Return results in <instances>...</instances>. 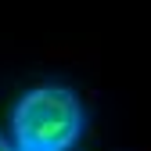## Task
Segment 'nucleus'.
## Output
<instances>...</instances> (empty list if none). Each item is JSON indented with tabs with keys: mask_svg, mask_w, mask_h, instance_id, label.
Returning <instances> with one entry per match:
<instances>
[{
	"mask_svg": "<svg viewBox=\"0 0 151 151\" xmlns=\"http://www.w3.org/2000/svg\"><path fill=\"white\" fill-rule=\"evenodd\" d=\"M14 151H25V147H14Z\"/></svg>",
	"mask_w": 151,
	"mask_h": 151,
	"instance_id": "obj_3",
	"label": "nucleus"
},
{
	"mask_svg": "<svg viewBox=\"0 0 151 151\" xmlns=\"http://www.w3.org/2000/svg\"><path fill=\"white\" fill-rule=\"evenodd\" d=\"M0 151H14V147L7 144V137H4V133H0Z\"/></svg>",
	"mask_w": 151,
	"mask_h": 151,
	"instance_id": "obj_2",
	"label": "nucleus"
},
{
	"mask_svg": "<svg viewBox=\"0 0 151 151\" xmlns=\"http://www.w3.org/2000/svg\"><path fill=\"white\" fill-rule=\"evenodd\" d=\"M11 129L14 144L25 151H72L86 129V111L76 90L61 83H40L11 108Z\"/></svg>",
	"mask_w": 151,
	"mask_h": 151,
	"instance_id": "obj_1",
	"label": "nucleus"
}]
</instances>
